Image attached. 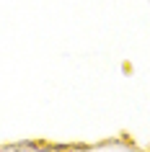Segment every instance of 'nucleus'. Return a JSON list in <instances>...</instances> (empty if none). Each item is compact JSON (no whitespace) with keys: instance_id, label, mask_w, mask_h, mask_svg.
Returning <instances> with one entry per match:
<instances>
[]
</instances>
